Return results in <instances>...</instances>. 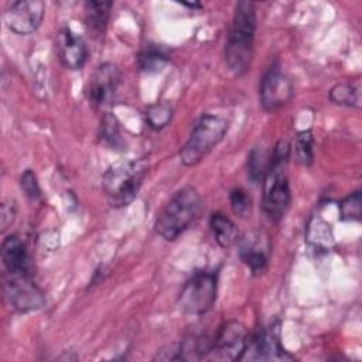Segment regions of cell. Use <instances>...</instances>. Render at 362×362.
<instances>
[{"label": "cell", "mask_w": 362, "mask_h": 362, "mask_svg": "<svg viewBox=\"0 0 362 362\" xmlns=\"http://www.w3.org/2000/svg\"><path fill=\"white\" fill-rule=\"evenodd\" d=\"M256 33V10L252 1H239L235 6L232 25L225 44V62L228 69L240 76L253 58Z\"/></svg>", "instance_id": "cell-1"}, {"label": "cell", "mask_w": 362, "mask_h": 362, "mask_svg": "<svg viewBox=\"0 0 362 362\" xmlns=\"http://www.w3.org/2000/svg\"><path fill=\"white\" fill-rule=\"evenodd\" d=\"M288 157L290 144L280 140L269 157V164L263 175V211L272 221H280L290 204Z\"/></svg>", "instance_id": "cell-2"}, {"label": "cell", "mask_w": 362, "mask_h": 362, "mask_svg": "<svg viewBox=\"0 0 362 362\" xmlns=\"http://www.w3.org/2000/svg\"><path fill=\"white\" fill-rule=\"evenodd\" d=\"M144 158L122 160L112 164L102 175V189L110 206L123 208L133 202L147 174Z\"/></svg>", "instance_id": "cell-3"}, {"label": "cell", "mask_w": 362, "mask_h": 362, "mask_svg": "<svg viewBox=\"0 0 362 362\" xmlns=\"http://www.w3.org/2000/svg\"><path fill=\"white\" fill-rule=\"evenodd\" d=\"M202 199L192 187H184L177 191L160 211L154 229L165 240L177 239L199 216Z\"/></svg>", "instance_id": "cell-4"}, {"label": "cell", "mask_w": 362, "mask_h": 362, "mask_svg": "<svg viewBox=\"0 0 362 362\" xmlns=\"http://www.w3.org/2000/svg\"><path fill=\"white\" fill-rule=\"evenodd\" d=\"M228 122L211 113H204L194 124L192 132L180 150V158L184 165L194 167L199 164L225 137Z\"/></svg>", "instance_id": "cell-5"}, {"label": "cell", "mask_w": 362, "mask_h": 362, "mask_svg": "<svg viewBox=\"0 0 362 362\" xmlns=\"http://www.w3.org/2000/svg\"><path fill=\"white\" fill-rule=\"evenodd\" d=\"M216 291V274L212 272H198L184 284L178 296V305L188 315H202L215 304Z\"/></svg>", "instance_id": "cell-6"}, {"label": "cell", "mask_w": 362, "mask_h": 362, "mask_svg": "<svg viewBox=\"0 0 362 362\" xmlns=\"http://www.w3.org/2000/svg\"><path fill=\"white\" fill-rule=\"evenodd\" d=\"M4 293L10 305L20 313L40 310L47 303L28 273H6Z\"/></svg>", "instance_id": "cell-7"}, {"label": "cell", "mask_w": 362, "mask_h": 362, "mask_svg": "<svg viewBox=\"0 0 362 362\" xmlns=\"http://www.w3.org/2000/svg\"><path fill=\"white\" fill-rule=\"evenodd\" d=\"M120 71L112 62H103L92 72L88 86L86 98L89 105L96 110L109 107L120 86Z\"/></svg>", "instance_id": "cell-8"}, {"label": "cell", "mask_w": 362, "mask_h": 362, "mask_svg": "<svg viewBox=\"0 0 362 362\" xmlns=\"http://www.w3.org/2000/svg\"><path fill=\"white\" fill-rule=\"evenodd\" d=\"M247 329L239 321H228L221 327L212 339V349L208 359L212 361H240L246 344Z\"/></svg>", "instance_id": "cell-9"}, {"label": "cell", "mask_w": 362, "mask_h": 362, "mask_svg": "<svg viewBox=\"0 0 362 362\" xmlns=\"http://www.w3.org/2000/svg\"><path fill=\"white\" fill-rule=\"evenodd\" d=\"M44 11L45 6L40 0H18L6 8L4 23L10 31L28 35L41 25Z\"/></svg>", "instance_id": "cell-10"}, {"label": "cell", "mask_w": 362, "mask_h": 362, "mask_svg": "<svg viewBox=\"0 0 362 362\" xmlns=\"http://www.w3.org/2000/svg\"><path fill=\"white\" fill-rule=\"evenodd\" d=\"M294 95V88L288 76L279 68H270L262 79L260 103L266 112H276L286 106Z\"/></svg>", "instance_id": "cell-11"}, {"label": "cell", "mask_w": 362, "mask_h": 362, "mask_svg": "<svg viewBox=\"0 0 362 362\" xmlns=\"http://www.w3.org/2000/svg\"><path fill=\"white\" fill-rule=\"evenodd\" d=\"M293 355L287 354L279 337L273 329H262L255 335H249L245 352L240 361H291Z\"/></svg>", "instance_id": "cell-12"}, {"label": "cell", "mask_w": 362, "mask_h": 362, "mask_svg": "<svg viewBox=\"0 0 362 362\" xmlns=\"http://www.w3.org/2000/svg\"><path fill=\"white\" fill-rule=\"evenodd\" d=\"M57 54L65 68L81 69L88 59V47L79 34L64 27L57 35Z\"/></svg>", "instance_id": "cell-13"}, {"label": "cell", "mask_w": 362, "mask_h": 362, "mask_svg": "<svg viewBox=\"0 0 362 362\" xmlns=\"http://www.w3.org/2000/svg\"><path fill=\"white\" fill-rule=\"evenodd\" d=\"M1 262L6 273H28L31 274L30 256L27 253L25 245L16 235L4 238L0 249Z\"/></svg>", "instance_id": "cell-14"}, {"label": "cell", "mask_w": 362, "mask_h": 362, "mask_svg": "<svg viewBox=\"0 0 362 362\" xmlns=\"http://www.w3.org/2000/svg\"><path fill=\"white\" fill-rule=\"evenodd\" d=\"M240 259L252 270L253 274H262L267 267V250L263 246L260 236L245 238L240 245Z\"/></svg>", "instance_id": "cell-15"}, {"label": "cell", "mask_w": 362, "mask_h": 362, "mask_svg": "<svg viewBox=\"0 0 362 362\" xmlns=\"http://www.w3.org/2000/svg\"><path fill=\"white\" fill-rule=\"evenodd\" d=\"M209 228L214 239L221 247H230L239 238L236 225L222 212H214L209 218Z\"/></svg>", "instance_id": "cell-16"}, {"label": "cell", "mask_w": 362, "mask_h": 362, "mask_svg": "<svg viewBox=\"0 0 362 362\" xmlns=\"http://www.w3.org/2000/svg\"><path fill=\"white\" fill-rule=\"evenodd\" d=\"M112 6L113 3L110 1L85 3V24L93 35H103L109 21Z\"/></svg>", "instance_id": "cell-17"}, {"label": "cell", "mask_w": 362, "mask_h": 362, "mask_svg": "<svg viewBox=\"0 0 362 362\" xmlns=\"http://www.w3.org/2000/svg\"><path fill=\"white\" fill-rule=\"evenodd\" d=\"M168 59L170 55L164 47L157 44H148L139 52L137 65L140 71L151 74L161 71L168 62Z\"/></svg>", "instance_id": "cell-18"}, {"label": "cell", "mask_w": 362, "mask_h": 362, "mask_svg": "<svg viewBox=\"0 0 362 362\" xmlns=\"http://www.w3.org/2000/svg\"><path fill=\"white\" fill-rule=\"evenodd\" d=\"M99 139L106 147L112 150H123L124 139L122 136V129L117 117L113 113H105L100 120Z\"/></svg>", "instance_id": "cell-19"}, {"label": "cell", "mask_w": 362, "mask_h": 362, "mask_svg": "<svg viewBox=\"0 0 362 362\" xmlns=\"http://www.w3.org/2000/svg\"><path fill=\"white\" fill-rule=\"evenodd\" d=\"M329 99L342 106L349 107H359L361 106V98H359V86L348 82L337 83L329 90Z\"/></svg>", "instance_id": "cell-20"}, {"label": "cell", "mask_w": 362, "mask_h": 362, "mask_svg": "<svg viewBox=\"0 0 362 362\" xmlns=\"http://www.w3.org/2000/svg\"><path fill=\"white\" fill-rule=\"evenodd\" d=\"M307 239L308 242L318 249H328L334 239H332V233L329 229V225H327L322 219H313L311 223L308 225V230H307Z\"/></svg>", "instance_id": "cell-21"}, {"label": "cell", "mask_w": 362, "mask_h": 362, "mask_svg": "<svg viewBox=\"0 0 362 362\" xmlns=\"http://www.w3.org/2000/svg\"><path fill=\"white\" fill-rule=\"evenodd\" d=\"M147 124L154 130H161L165 127L173 119V107L167 102H157L147 107L146 113Z\"/></svg>", "instance_id": "cell-22"}, {"label": "cell", "mask_w": 362, "mask_h": 362, "mask_svg": "<svg viewBox=\"0 0 362 362\" xmlns=\"http://www.w3.org/2000/svg\"><path fill=\"white\" fill-rule=\"evenodd\" d=\"M314 137L311 130H303L298 132L296 136L294 141V150H296V157L297 161L303 165H311L314 160Z\"/></svg>", "instance_id": "cell-23"}, {"label": "cell", "mask_w": 362, "mask_h": 362, "mask_svg": "<svg viewBox=\"0 0 362 362\" xmlns=\"http://www.w3.org/2000/svg\"><path fill=\"white\" fill-rule=\"evenodd\" d=\"M362 214L361 191L356 189L339 202V215L342 221H359Z\"/></svg>", "instance_id": "cell-24"}, {"label": "cell", "mask_w": 362, "mask_h": 362, "mask_svg": "<svg viewBox=\"0 0 362 362\" xmlns=\"http://www.w3.org/2000/svg\"><path fill=\"white\" fill-rule=\"evenodd\" d=\"M267 164L269 158H266V154L262 148H253L250 151L247 156V177L252 180V182H259L263 180Z\"/></svg>", "instance_id": "cell-25"}, {"label": "cell", "mask_w": 362, "mask_h": 362, "mask_svg": "<svg viewBox=\"0 0 362 362\" xmlns=\"http://www.w3.org/2000/svg\"><path fill=\"white\" fill-rule=\"evenodd\" d=\"M229 201H230V208L232 211L240 216L246 218L250 214L252 209V198L250 195L240 187L233 188L229 194Z\"/></svg>", "instance_id": "cell-26"}, {"label": "cell", "mask_w": 362, "mask_h": 362, "mask_svg": "<svg viewBox=\"0 0 362 362\" xmlns=\"http://www.w3.org/2000/svg\"><path fill=\"white\" fill-rule=\"evenodd\" d=\"M20 187L24 195L30 201H38L41 198V188L37 180V175L31 170H25L20 177Z\"/></svg>", "instance_id": "cell-27"}, {"label": "cell", "mask_w": 362, "mask_h": 362, "mask_svg": "<svg viewBox=\"0 0 362 362\" xmlns=\"http://www.w3.org/2000/svg\"><path fill=\"white\" fill-rule=\"evenodd\" d=\"M16 216V205L14 201L8 199L4 201L1 204V212H0V225H1V230H6L8 228V225L14 221Z\"/></svg>", "instance_id": "cell-28"}]
</instances>
